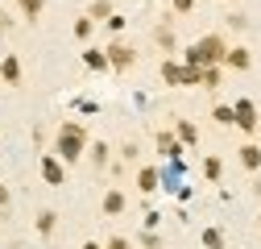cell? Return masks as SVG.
Here are the masks:
<instances>
[{
  "mask_svg": "<svg viewBox=\"0 0 261 249\" xmlns=\"http://www.w3.org/2000/svg\"><path fill=\"white\" fill-rule=\"evenodd\" d=\"M87 145H91V133H87V124H79V120H62V124H58L54 154H58L62 162H79Z\"/></svg>",
  "mask_w": 261,
  "mask_h": 249,
  "instance_id": "obj_1",
  "label": "cell"
},
{
  "mask_svg": "<svg viewBox=\"0 0 261 249\" xmlns=\"http://www.w3.org/2000/svg\"><path fill=\"white\" fill-rule=\"evenodd\" d=\"M224 58H228V42L220 34H203L199 42H191L182 50V62L187 67H224Z\"/></svg>",
  "mask_w": 261,
  "mask_h": 249,
  "instance_id": "obj_2",
  "label": "cell"
},
{
  "mask_svg": "<svg viewBox=\"0 0 261 249\" xmlns=\"http://www.w3.org/2000/svg\"><path fill=\"white\" fill-rule=\"evenodd\" d=\"M137 58H141V54H137L133 46H124V42H112V46H108V67L120 71V75H124V71H133V67H137Z\"/></svg>",
  "mask_w": 261,
  "mask_h": 249,
  "instance_id": "obj_3",
  "label": "cell"
},
{
  "mask_svg": "<svg viewBox=\"0 0 261 249\" xmlns=\"http://www.w3.org/2000/svg\"><path fill=\"white\" fill-rule=\"evenodd\" d=\"M153 145H158V154H162V158H170L174 166L182 162V141H178V133H170V129H162V133L153 137Z\"/></svg>",
  "mask_w": 261,
  "mask_h": 249,
  "instance_id": "obj_4",
  "label": "cell"
},
{
  "mask_svg": "<svg viewBox=\"0 0 261 249\" xmlns=\"http://www.w3.org/2000/svg\"><path fill=\"white\" fill-rule=\"evenodd\" d=\"M42 179L50 187H62V183H67V162H62L58 154H42Z\"/></svg>",
  "mask_w": 261,
  "mask_h": 249,
  "instance_id": "obj_5",
  "label": "cell"
},
{
  "mask_svg": "<svg viewBox=\"0 0 261 249\" xmlns=\"http://www.w3.org/2000/svg\"><path fill=\"white\" fill-rule=\"evenodd\" d=\"M232 112H237V129H241V133H257V120H261V116H257L253 100H237Z\"/></svg>",
  "mask_w": 261,
  "mask_h": 249,
  "instance_id": "obj_6",
  "label": "cell"
},
{
  "mask_svg": "<svg viewBox=\"0 0 261 249\" xmlns=\"http://www.w3.org/2000/svg\"><path fill=\"white\" fill-rule=\"evenodd\" d=\"M0 79H5L9 87L21 83V58H17V54H5V58H0Z\"/></svg>",
  "mask_w": 261,
  "mask_h": 249,
  "instance_id": "obj_7",
  "label": "cell"
},
{
  "mask_svg": "<svg viewBox=\"0 0 261 249\" xmlns=\"http://www.w3.org/2000/svg\"><path fill=\"white\" fill-rule=\"evenodd\" d=\"M237 158H241V166H245L249 175H257V170H261V145H253V141H245V145H241V154H237Z\"/></svg>",
  "mask_w": 261,
  "mask_h": 249,
  "instance_id": "obj_8",
  "label": "cell"
},
{
  "mask_svg": "<svg viewBox=\"0 0 261 249\" xmlns=\"http://www.w3.org/2000/svg\"><path fill=\"white\" fill-rule=\"evenodd\" d=\"M83 67H87V71H112V67H108V50L87 46V50H83Z\"/></svg>",
  "mask_w": 261,
  "mask_h": 249,
  "instance_id": "obj_9",
  "label": "cell"
},
{
  "mask_svg": "<svg viewBox=\"0 0 261 249\" xmlns=\"http://www.w3.org/2000/svg\"><path fill=\"white\" fill-rule=\"evenodd\" d=\"M224 67H232V71H249V67H253V54H249L245 46H228Z\"/></svg>",
  "mask_w": 261,
  "mask_h": 249,
  "instance_id": "obj_10",
  "label": "cell"
},
{
  "mask_svg": "<svg viewBox=\"0 0 261 249\" xmlns=\"http://www.w3.org/2000/svg\"><path fill=\"white\" fill-rule=\"evenodd\" d=\"M158 75H162V83H170V87H178V83H182V62H178V58H162V67H158Z\"/></svg>",
  "mask_w": 261,
  "mask_h": 249,
  "instance_id": "obj_11",
  "label": "cell"
},
{
  "mask_svg": "<svg viewBox=\"0 0 261 249\" xmlns=\"http://www.w3.org/2000/svg\"><path fill=\"white\" fill-rule=\"evenodd\" d=\"M124 208H128L124 191H104V200H100V212H104V216H120Z\"/></svg>",
  "mask_w": 261,
  "mask_h": 249,
  "instance_id": "obj_12",
  "label": "cell"
},
{
  "mask_svg": "<svg viewBox=\"0 0 261 249\" xmlns=\"http://www.w3.org/2000/svg\"><path fill=\"white\" fill-rule=\"evenodd\" d=\"M158 183H162V179H158V170H153V166H141V170H137V187H141L145 195H153V191H158Z\"/></svg>",
  "mask_w": 261,
  "mask_h": 249,
  "instance_id": "obj_13",
  "label": "cell"
},
{
  "mask_svg": "<svg viewBox=\"0 0 261 249\" xmlns=\"http://www.w3.org/2000/svg\"><path fill=\"white\" fill-rule=\"evenodd\" d=\"M17 9H21L25 21H38V17L46 13V0H17Z\"/></svg>",
  "mask_w": 261,
  "mask_h": 249,
  "instance_id": "obj_14",
  "label": "cell"
},
{
  "mask_svg": "<svg viewBox=\"0 0 261 249\" xmlns=\"http://www.w3.org/2000/svg\"><path fill=\"white\" fill-rule=\"evenodd\" d=\"M174 133H178L182 145H195V141H199V129H195L191 120H174Z\"/></svg>",
  "mask_w": 261,
  "mask_h": 249,
  "instance_id": "obj_15",
  "label": "cell"
},
{
  "mask_svg": "<svg viewBox=\"0 0 261 249\" xmlns=\"http://www.w3.org/2000/svg\"><path fill=\"white\" fill-rule=\"evenodd\" d=\"M153 38H158V46L166 50V54H174V29H170V25H158V29H153Z\"/></svg>",
  "mask_w": 261,
  "mask_h": 249,
  "instance_id": "obj_16",
  "label": "cell"
},
{
  "mask_svg": "<svg viewBox=\"0 0 261 249\" xmlns=\"http://www.w3.org/2000/svg\"><path fill=\"white\" fill-rule=\"evenodd\" d=\"M91 166H95V170L108 166V141H91Z\"/></svg>",
  "mask_w": 261,
  "mask_h": 249,
  "instance_id": "obj_17",
  "label": "cell"
},
{
  "mask_svg": "<svg viewBox=\"0 0 261 249\" xmlns=\"http://www.w3.org/2000/svg\"><path fill=\"white\" fill-rule=\"evenodd\" d=\"M87 17H91V21H108V17H112V0H91Z\"/></svg>",
  "mask_w": 261,
  "mask_h": 249,
  "instance_id": "obj_18",
  "label": "cell"
},
{
  "mask_svg": "<svg viewBox=\"0 0 261 249\" xmlns=\"http://www.w3.org/2000/svg\"><path fill=\"white\" fill-rule=\"evenodd\" d=\"M54 225H58V216H54L50 208H42V212H38V233H42V237H50V233H54Z\"/></svg>",
  "mask_w": 261,
  "mask_h": 249,
  "instance_id": "obj_19",
  "label": "cell"
},
{
  "mask_svg": "<svg viewBox=\"0 0 261 249\" xmlns=\"http://www.w3.org/2000/svg\"><path fill=\"white\" fill-rule=\"evenodd\" d=\"M203 249H224V233H220L216 225L203 229Z\"/></svg>",
  "mask_w": 261,
  "mask_h": 249,
  "instance_id": "obj_20",
  "label": "cell"
},
{
  "mask_svg": "<svg viewBox=\"0 0 261 249\" xmlns=\"http://www.w3.org/2000/svg\"><path fill=\"white\" fill-rule=\"evenodd\" d=\"M91 34H95V21H91V17H87V13H83V17H79V21H75V38H79V42H87V38H91Z\"/></svg>",
  "mask_w": 261,
  "mask_h": 249,
  "instance_id": "obj_21",
  "label": "cell"
},
{
  "mask_svg": "<svg viewBox=\"0 0 261 249\" xmlns=\"http://www.w3.org/2000/svg\"><path fill=\"white\" fill-rule=\"evenodd\" d=\"M212 120H216V124H237V112L228 108V104H216V108H212Z\"/></svg>",
  "mask_w": 261,
  "mask_h": 249,
  "instance_id": "obj_22",
  "label": "cell"
},
{
  "mask_svg": "<svg viewBox=\"0 0 261 249\" xmlns=\"http://www.w3.org/2000/svg\"><path fill=\"white\" fill-rule=\"evenodd\" d=\"M203 175H207L212 183H220V179H224V162H220V158H203Z\"/></svg>",
  "mask_w": 261,
  "mask_h": 249,
  "instance_id": "obj_23",
  "label": "cell"
},
{
  "mask_svg": "<svg viewBox=\"0 0 261 249\" xmlns=\"http://www.w3.org/2000/svg\"><path fill=\"white\" fill-rule=\"evenodd\" d=\"M182 83H203V67H187L182 62Z\"/></svg>",
  "mask_w": 261,
  "mask_h": 249,
  "instance_id": "obj_24",
  "label": "cell"
},
{
  "mask_svg": "<svg viewBox=\"0 0 261 249\" xmlns=\"http://www.w3.org/2000/svg\"><path fill=\"white\" fill-rule=\"evenodd\" d=\"M203 87H220V67H203Z\"/></svg>",
  "mask_w": 261,
  "mask_h": 249,
  "instance_id": "obj_25",
  "label": "cell"
},
{
  "mask_svg": "<svg viewBox=\"0 0 261 249\" xmlns=\"http://www.w3.org/2000/svg\"><path fill=\"white\" fill-rule=\"evenodd\" d=\"M170 9H174V13H182V17H187V13H191V9H195V0H170Z\"/></svg>",
  "mask_w": 261,
  "mask_h": 249,
  "instance_id": "obj_26",
  "label": "cell"
},
{
  "mask_svg": "<svg viewBox=\"0 0 261 249\" xmlns=\"http://www.w3.org/2000/svg\"><path fill=\"white\" fill-rule=\"evenodd\" d=\"M245 25H249L245 13H232V17H228V29H245Z\"/></svg>",
  "mask_w": 261,
  "mask_h": 249,
  "instance_id": "obj_27",
  "label": "cell"
},
{
  "mask_svg": "<svg viewBox=\"0 0 261 249\" xmlns=\"http://www.w3.org/2000/svg\"><path fill=\"white\" fill-rule=\"evenodd\" d=\"M104 25H108V29H112V34H120V29H124V17H120V13H112V17H108V21H104Z\"/></svg>",
  "mask_w": 261,
  "mask_h": 249,
  "instance_id": "obj_28",
  "label": "cell"
},
{
  "mask_svg": "<svg viewBox=\"0 0 261 249\" xmlns=\"http://www.w3.org/2000/svg\"><path fill=\"white\" fill-rule=\"evenodd\" d=\"M104 249H133V245H128V237H108Z\"/></svg>",
  "mask_w": 261,
  "mask_h": 249,
  "instance_id": "obj_29",
  "label": "cell"
},
{
  "mask_svg": "<svg viewBox=\"0 0 261 249\" xmlns=\"http://www.w3.org/2000/svg\"><path fill=\"white\" fill-rule=\"evenodd\" d=\"M0 208H9V187H0Z\"/></svg>",
  "mask_w": 261,
  "mask_h": 249,
  "instance_id": "obj_30",
  "label": "cell"
},
{
  "mask_svg": "<svg viewBox=\"0 0 261 249\" xmlns=\"http://www.w3.org/2000/svg\"><path fill=\"white\" fill-rule=\"evenodd\" d=\"M83 249H104V245L100 241H83Z\"/></svg>",
  "mask_w": 261,
  "mask_h": 249,
  "instance_id": "obj_31",
  "label": "cell"
},
{
  "mask_svg": "<svg viewBox=\"0 0 261 249\" xmlns=\"http://www.w3.org/2000/svg\"><path fill=\"white\" fill-rule=\"evenodd\" d=\"M253 195H257V200H261V179H257V183H253Z\"/></svg>",
  "mask_w": 261,
  "mask_h": 249,
  "instance_id": "obj_32",
  "label": "cell"
},
{
  "mask_svg": "<svg viewBox=\"0 0 261 249\" xmlns=\"http://www.w3.org/2000/svg\"><path fill=\"white\" fill-rule=\"evenodd\" d=\"M257 137H261V120H257ZM257 145H261V141H257Z\"/></svg>",
  "mask_w": 261,
  "mask_h": 249,
  "instance_id": "obj_33",
  "label": "cell"
},
{
  "mask_svg": "<svg viewBox=\"0 0 261 249\" xmlns=\"http://www.w3.org/2000/svg\"><path fill=\"white\" fill-rule=\"evenodd\" d=\"M257 229H261V216H257Z\"/></svg>",
  "mask_w": 261,
  "mask_h": 249,
  "instance_id": "obj_34",
  "label": "cell"
},
{
  "mask_svg": "<svg viewBox=\"0 0 261 249\" xmlns=\"http://www.w3.org/2000/svg\"><path fill=\"white\" fill-rule=\"evenodd\" d=\"M0 83H5V79H0Z\"/></svg>",
  "mask_w": 261,
  "mask_h": 249,
  "instance_id": "obj_35",
  "label": "cell"
}]
</instances>
